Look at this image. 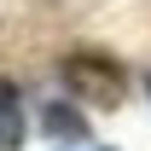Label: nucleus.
<instances>
[{
    "mask_svg": "<svg viewBox=\"0 0 151 151\" xmlns=\"http://www.w3.org/2000/svg\"><path fill=\"white\" fill-rule=\"evenodd\" d=\"M47 128H52V134H81V116H70L64 105H58V111L47 116Z\"/></svg>",
    "mask_w": 151,
    "mask_h": 151,
    "instance_id": "obj_3",
    "label": "nucleus"
},
{
    "mask_svg": "<svg viewBox=\"0 0 151 151\" xmlns=\"http://www.w3.org/2000/svg\"><path fill=\"white\" fill-rule=\"evenodd\" d=\"M18 139H23V93L0 81V151H18Z\"/></svg>",
    "mask_w": 151,
    "mask_h": 151,
    "instance_id": "obj_2",
    "label": "nucleus"
},
{
    "mask_svg": "<svg viewBox=\"0 0 151 151\" xmlns=\"http://www.w3.org/2000/svg\"><path fill=\"white\" fill-rule=\"evenodd\" d=\"M64 81L76 87V99H93V105H116V93H122V70L99 52H76L64 64Z\"/></svg>",
    "mask_w": 151,
    "mask_h": 151,
    "instance_id": "obj_1",
    "label": "nucleus"
}]
</instances>
